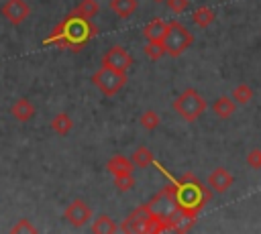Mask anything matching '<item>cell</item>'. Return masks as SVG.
Segmentation results:
<instances>
[{
  "label": "cell",
  "instance_id": "6da1fadb",
  "mask_svg": "<svg viewBox=\"0 0 261 234\" xmlns=\"http://www.w3.org/2000/svg\"><path fill=\"white\" fill-rule=\"evenodd\" d=\"M94 35H96V26L90 22V18H84L71 12L63 22H59L53 28V33L45 39V45H59V47L77 51Z\"/></svg>",
  "mask_w": 261,
  "mask_h": 234
},
{
  "label": "cell",
  "instance_id": "7a4b0ae2",
  "mask_svg": "<svg viewBox=\"0 0 261 234\" xmlns=\"http://www.w3.org/2000/svg\"><path fill=\"white\" fill-rule=\"evenodd\" d=\"M173 189H175L177 208H184V210H190V212L198 214L204 208V203L208 201V191L192 175H184L181 179H177Z\"/></svg>",
  "mask_w": 261,
  "mask_h": 234
},
{
  "label": "cell",
  "instance_id": "3957f363",
  "mask_svg": "<svg viewBox=\"0 0 261 234\" xmlns=\"http://www.w3.org/2000/svg\"><path fill=\"white\" fill-rule=\"evenodd\" d=\"M206 108H208L206 100H204L196 90H192V87L184 90V92L173 100V110H175L184 120H188V122H194L196 118H200V116L206 112Z\"/></svg>",
  "mask_w": 261,
  "mask_h": 234
},
{
  "label": "cell",
  "instance_id": "277c9868",
  "mask_svg": "<svg viewBox=\"0 0 261 234\" xmlns=\"http://www.w3.org/2000/svg\"><path fill=\"white\" fill-rule=\"evenodd\" d=\"M194 37L192 33L177 20H171L169 26H167V33L163 37V45H165V51L169 57H179L186 49H190Z\"/></svg>",
  "mask_w": 261,
  "mask_h": 234
},
{
  "label": "cell",
  "instance_id": "5b68a950",
  "mask_svg": "<svg viewBox=\"0 0 261 234\" xmlns=\"http://www.w3.org/2000/svg\"><path fill=\"white\" fill-rule=\"evenodd\" d=\"M92 83L100 90L102 96H114L118 94L124 85H126V71H116L110 67H100L98 71H94L92 75Z\"/></svg>",
  "mask_w": 261,
  "mask_h": 234
},
{
  "label": "cell",
  "instance_id": "8992f818",
  "mask_svg": "<svg viewBox=\"0 0 261 234\" xmlns=\"http://www.w3.org/2000/svg\"><path fill=\"white\" fill-rule=\"evenodd\" d=\"M153 220H155V214L151 212V208L149 206H141L122 222L120 230L122 232H151Z\"/></svg>",
  "mask_w": 261,
  "mask_h": 234
},
{
  "label": "cell",
  "instance_id": "52a82bcc",
  "mask_svg": "<svg viewBox=\"0 0 261 234\" xmlns=\"http://www.w3.org/2000/svg\"><path fill=\"white\" fill-rule=\"evenodd\" d=\"M149 208H151V212L155 214V216H159V218H167L175 208H177V201H175V189H173V185H165L149 203H147Z\"/></svg>",
  "mask_w": 261,
  "mask_h": 234
},
{
  "label": "cell",
  "instance_id": "ba28073f",
  "mask_svg": "<svg viewBox=\"0 0 261 234\" xmlns=\"http://www.w3.org/2000/svg\"><path fill=\"white\" fill-rule=\"evenodd\" d=\"M90 218H92V210L84 199H73L63 212V220L73 228H82L84 224L90 222Z\"/></svg>",
  "mask_w": 261,
  "mask_h": 234
},
{
  "label": "cell",
  "instance_id": "9c48e42d",
  "mask_svg": "<svg viewBox=\"0 0 261 234\" xmlns=\"http://www.w3.org/2000/svg\"><path fill=\"white\" fill-rule=\"evenodd\" d=\"M102 65H104V67H110V69H116V71H126V69L133 65V57H130V53H128L124 47L114 45V47H110V49L104 53Z\"/></svg>",
  "mask_w": 261,
  "mask_h": 234
},
{
  "label": "cell",
  "instance_id": "30bf717a",
  "mask_svg": "<svg viewBox=\"0 0 261 234\" xmlns=\"http://www.w3.org/2000/svg\"><path fill=\"white\" fill-rule=\"evenodd\" d=\"M0 14L10 22V24H20L29 14H31V6L24 0H6L0 6Z\"/></svg>",
  "mask_w": 261,
  "mask_h": 234
},
{
  "label": "cell",
  "instance_id": "8fae6325",
  "mask_svg": "<svg viewBox=\"0 0 261 234\" xmlns=\"http://www.w3.org/2000/svg\"><path fill=\"white\" fill-rule=\"evenodd\" d=\"M232 183H234V177H232V173H230L228 169H224V167H216V169L208 175V187H210L212 191H216V193L228 191V189L232 187Z\"/></svg>",
  "mask_w": 261,
  "mask_h": 234
},
{
  "label": "cell",
  "instance_id": "7c38bea8",
  "mask_svg": "<svg viewBox=\"0 0 261 234\" xmlns=\"http://www.w3.org/2000/svg\"><path fill=\"white\" fill-rule=\"evenodd\" d=\"M10 114L18 120V122H29L35 116V106L29 98H18L12 106H10Z\"/></svg>",
  "mask_w": 261,
  "mask_h": 234
},
{
  "label": "cell",
  "instance_id": "4fadbf2b",
  "mask_svg": "<svg viewBox=\"0 0 261 234\" xmlns=\"http://www.w3.org/2000/svg\"><path fill=\"white\" fill-rule=\"evenodd\" d=\"M169 22L163 18H153L151 22H147V26L143 28V37L147 41H163L165 33H167Z\"/></svg>",
  "mask_w": 261,
  "mask_h": 234
},
{
  "label": "cell",
  "instance_id": "5bb4252c",
  "mask_svg": "<svg viewBox=\"0 0 261 234\" xmlns=\"http://www.w3.org/2000/svg\"><path fill=\"white\" fill-rule=\"evenodd\" d=\"M237 108H239V104L232 100V96H230V98H228V96H220V98H216L214 104H212V110H214V114H216L218 118H228V116H232V114L237 112Z\"/></svg>",
  "mask_w": 261,
  "mask_h": 234
},
{
  "label": "cell",
  "instance_id": "9a60e30c",
  "mask_svg": "<svg viewBox=\"0 0 261 234\" xmlns=\"http://www.w3.org/2000/svg\"><path fill=\"white\" fill-rule=\"evenodd\" d=\"M139 8L137 0H110V10L118 16V18H128L135 14V10Z\"/></svg>",
  "mask_w": 261,
  "mask_h": 234
},
{
  "label": "cell",
  "instance_id": "2e32d148",
  "mask_svg": "<svg viewBox=\"0 0 261 234\" xmlns=\"http://www.w3.org/2000/svg\"><path fill=\"white\" fill-rule=\"evenodd\" d=\"M106 169L112 173V177H116V175H122V173H133V163L122 155H114L106 163Z\"/></svg>",
  "mask_w": 261,
  "mask_h": 234
},
{
  "label": "cell",
  "instance_id": "e0dca14e",
  "mask_svg": "<svg viewBox=\"0 0 261 234\" xmlns=\"http://www.w3.org/2000/svg\"><path fill=\"white\" fill-rule=\"evenodd\" d=\"M51 128H53V132H55V134L65 136V134H69V132H71V128H73V120H71V116H69V114L61 112V114L53 116V120H51Z\"/></svg>",
  "mask_w": 261,
  "mask_h": 234
},
{
  "label": "cell",
  "instance_id": "ac0fdd59",
  "mask_svg": "<svg viewBox=\"0 0 261 234\" xmlns=\"http://www.w3.org/2000/svg\"><path fill=\"white\" fill-rule=\"evenodd\" d=\"M214 18H216V14H214V10H212L210 6H198V8L192 12V20H194L200 28L210 26V24L214 22Z\"/></svg>",
  "mask_w": 261,
  "mask_h": 234
},
{
  "label": "cell",
  "instance_id": "d6986e66",
  "mask_svg": "<svg viewBox=\"0 0 261 234\" xmlns=\"http://www.w3.org/2000/svg\"><path fill=\"white\" fill-rule=\"evenodd\" d=\"M118 228H116V224H114V220L110 218V216H106V214H100L94 222H92V232H96V234H114Z\"/></svg>",
  "mask_w": 261,
  "mask_h": 234
},
{
  "label": "cell",
  "instance_id": "ffe728a7",
  "mask_svg": "<svg viewBox=\"0 0 261 234\" xmlns=\"http://www.w3.org/2000/svg\"><path fill=\"white\" fill-rule=\"evenodd\" d=\"M98 10H100V6H98V2L96 0H82L77 6H75V10H73V14H77V16H84V18H94L96 14H98Z\"/></svg>",
  "mask_w": 261,
  "mask_h": 234
},
{
  "label": "cell",
  "instance_id": "44dd1931",
  "mask_svg": "<svg viewBox=\"0 0 261 234\" xmlns=\"http://www.w3.org/2000/svg\"><path fill=\"white\" fill-rule=\"evenodd\" d=\"M130 159H133V165H137V167L145 169L147 165H151V163H153V153H151L147 147H137V149H135V153L130 155Z\"/></svg>",
  "mask_w": 261,
  "mask_h": 234
},
{
  "label": "cell",
  "instance_id": "7402d4cb",
  "mask_svg": "<svg viewBox=\"0 0 261 234\" xmlns=\"http://www.w3.org/2000/svg\"><path fill=\"white\" fill-rule=\"evenodd\" d=\"M143 53H145L149 59H153V61H157V59H161L163 55H167L163 41H147V45L143 47Z\"/></svg>",
  "mask_w": 261,
  "mask_h": 234
},
{
  "label": "cell",
  "instance_id": "603a6c76",
  "mask_svg": "<svg viewBox=\"0 0 261 234\" xmlns=\"http://www.w3.org/2000/svg\"><path fill=\"white\" fill-rule=\"evenodd\" d=\"M232 100H234L239 106H247V104L253 100V90H251V85L239 83V85L232 90Z\"/></svg>",
  "mask_w": 261,
  "mask_h": 234
},
{
  "label": "cell",
  "instance_id": "cb8c5ba5",
  "mask_svg": "<svg viewBox=\"0 0 261 234\" xmlns=\"http://www.w3.org/2000/svg\"><path fill=\"white\" fill-rule=\"evenodd\" d=\"M139 122H141V126L143 128H147V130H155L157 126H159V116H157V112L155 110H145L143 114H141V118H139Z\"/></svg>",
  "mask_w": 261,
  "mask_h": 234
},
{
  "label": "cell",
  "instance_id": "d4e9b609",
  "mask_svg": "<svg viewBox=\"0 0 261 234\" xmlns=\"http://www.w3.org/2000/svg\"><path fill=\"white\" fill-rule=\"evenodd\" d=\"M114 185H116L120 191L133 189V187H135V177H133V173H122V175H116V177H114Z\"/></svg>",
  "mask_w": 261,
  "mask_h": 234
},
{
  "label": "cell",
  "instance_id": "484cf974",
  "mask_svg": "<svg viewBox=\"0 0 261 234\" xmlns=\"http://www.w3.org/2000/svg\"><path fill=\"white\" fill-rule=\"evenodd\" d=\"M10 232L12 234H20V232H29V234H35L37 232V228L27 220V218H20L12 228H10Z\"/></svg>",
  "mask_w": 261,
  "mask_h": 234
},
{
  "label": "cell",
  "instance_id": "4316f807",
  "mask_svg": "<svg viewBox=\"0 0 261 234\" xmlns=\"http://www.w3.org/2000/svg\"><path fill=\"white\" fill-rule=\"evenodd\" d=\"M165 2H167L169 10H171L173 14H181V12H186L188 6H190V0H165Z\"/></svg>",
  "mask_w": 261,
  "mask_h": 234
},
{
  "label": "cell",
  "instance_id": "83f0119b",
  "mask_svg": "<svg viewBox=\"0 0 261 234\" xmlns=\"http://www.w3.org/2000/svg\"><path fill=\"white\" fill-rule=\"evenodd\" d=\"M247 163H249V167H253V169H261V151H259V149H253V151L247 155Z\"/></svg>",
  "mask_w": 261,
  "mask_h": 234
},
{
  "label": "cell",
  "instance_id": "f1b7e54d",
  "mask_svg": "<svg viewBox=\"0 0 261 234\" xmlns=\"http://www.w3.org/2000/svg\"><path fill=\"white\" fill-rule=\"evenodd\" d=\"M153 2H165V0H153Z\"/></svg>",
  "mask_w": 261,
  "mask_h": 234
}]
</instances>
